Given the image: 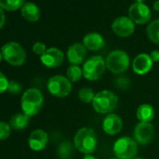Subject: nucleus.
Masks as SVG:
<instances>
[{
	"instance_id": "f3484780",
	"label": "nucleus",
	"mask_w": 159,
	"mask_h": 159,
	"mask_svg": "<svg viewBox=\"0 0 159 159\" xmlns=\"http://www.w3.org/2000/svg\"><path fill=\"white\" fill-rule=\"evenodd\" d=\"M82 43L84 45L87 51L98 52L105 46L106 41L101 34L98 32H90L84 37Z\"/></svg>"
},
{
	"instance_id": "6e6552de",
	"label": "nucleus",
	"mask_w": 159,
	"mask_h": 159,
	"mask_svg": "<svg viewBox=\"0 0 159 159\" xmlns=\"http://www.w3.org/2000/svg\"><path fill=\"white\" fill-rule=\"evenodd\" d=\"M112 150L119 159H133L138 152V143L133 138L124 136L114 141Z\"/></svg>"
},
{
	"instance_id": "b1692460",
	"label": "nucleus",
	"mask_w": 159,
	"mask_h": 159,
	"mask_svg": "<svg viewBox=\"0 0 159 159\" xmlns=\"http://www.w3.org/2000/svg\"><path fill=\"white\" fill-rule=\"evenodd\" d=\"M25 3V0H0V8L2 10L14 11L22 8Z\"/></svg>"
},
{
	"instance_id": "cd10ccee",
	"label": "nucleus",
	"mask_w": 159,
	"mask_h": 159,
	"mask_svg": "<svg viewBox=\"0 0 159 159\" xmlns=\"http://www.w3.org/2000/svg\"><path fill=\"white\" fill-rule=\"evenodd\" d=\"M47 47H46V45L43 43V42H40V41H38V42H36L34 45H33V47H32V51H33V52L35 53V54H37V55H39V56H41L46 51H47Z\"/></svg>"
},
{
	"instance_id": "f03ea898",
	"label": "nucleus",
	"mask_w": 159,
	"mask_h": 159,
	"mask_svg": "<svg viewBox=\"0 0 159 159\" xmlns=\"http://www.w3.org/2000/svg\"><path fill=\"white\" fill-rule=\"evenodd\" d=\"M44 104V96L42 92L35 87L25 90L21 98L22 111L32 117L37 115Z\"/></svg>"
},
{
	"instance_id": "393cba45",
	"label": "nucleus",
	"mask_w": 159,
	"mask_h": 159,
	"mask_svg": "<svg viewBox=\"0 0 159 159\" xmlns=\"http://www.w3.org/2000/svg\"><path fill=\"white\" fill-rule=\"evenodd\" d=\"M96 96L94 90L90 87H83L78 92V98L83 103L89 104L93 102V99Z\"/></svg>"
},
{
	"instance_id": "6ab92c4d",
	"label": "nucleus",
	"mask_w": 159,
	"mask_h": 159,
	"mask_svg": "<svg viewBox=\"0 0 159 159\" xmlns=\"http://www.w3.org/2000/svg\"><path fill=\"white\" fill-rule=\"evenodd\" d=\"M155 116V111L151 104H140L136 110V117L139 122L151 123Z\"/></svg>"
},
{
	"instance_id": "20e7f679",
	"label": "nucleus",
	"mask_w": 159,
	"mask_h": 159,
	"mask_svg": "<svg viewBox=\"0 0 159 159\" xmlns=\"http://www.w3.org/2000/svg\"><path fill=\"white\" fill-rule=\"evenodd\" d=\"M82 68L85 80L96 82L104 75L107 69L106 60L101 55H93L85 60Z\"/></svg>"
},
{
	"instance_id": "2eb2a0df",
	"label": "nucleus",
	"mask_w": 159,
	"mask_h": 159,
	"mask_svg": "<svg viewBox=\"0 0 159 159\" xmlns=\"http://www.w3.org/2000/svg\"><path fill=\"white\" fill-rule=\"evenodd\" d=\"M153 66L150 54L146 52H140L132 61V69L133 72L137 75L142 76L149 73Z\"/></svg>"
},
{
	"instance_id": "f257e3e1",
	"label": "nucleus",
	"mask_w": 159,
	"mask_h": 159,
	"mask_svg": "<svg viewBox=\"0 0 159 159\" xmlns=\"http://www.w3.org/2000/svg\"><path fill=\"white\" fill-rule=\"evenodd\" d=\"M73 145L80 152L93 154L98 147V137L96 131L91 127L80 128L74 135Z\"/></svg>"
},
{
	"instance_id": "aec40b11",
	"label": "nucleus",
	"mask_w": 159,
	"mask_h": 159,
	"mask_svg": "<svg viewBox=\"0 0 159 159\" xmlns=\"http://www.w3.org/2000/svg\"><path fill=\"white\" fill-rule=\"evenodd\" d=\"M30 120H31V117L22 111V112H18L12 115L9 124L12 130L22 131V130H25L28 126Z\"/></svg>"
},
{
	"instance_id": "c756f323",
	"label": "nucleus",
	"mask_w": 159,
	"mask_h": 159,
	"mask_svg": "<svg viewBox=\"0 0 159 159\" xmlns=\"http://www.w3.org/2000/svg\"><path fill=\"white\" fill-rule=\"evenodd\" d=\"M150 57L153 63H158L159 62V51L158 50H153L150 53Z\"/></svg>"
},
{
	"instance_id": "e433bc0d",
	"label": "nucleus",
	"mask_w": 159,
	"mask_h": 159,
	"mask_svg": "<svg viewBox=\"0 0 159 159\" xmlns=\"http://www.w3.org/2000/svg\"><path fill=\"white\" fill-rule=\"evenodd\" d=\"M110 159H119V158H117V157H111V158H110Z\"/></svg>"
},
{
	"instance_id": "2f4dec72",
	"label": "nucleus",
	"mask_w": 159,
	"mask_h": 159,
	"mask_svg": "<svg viewBox=\"0 0 159 159\" xmlns=\"http://www.w3.org/2000/svg\"><path fill=\"white\" fill-rule=\"evenodd\" d=\"M152 8L154 11H159V0H155V1L152 3Z\"/></svg>"
},
{
	"instance_id": "0eeeda50",
	"label": "nucleus",
	"mask_w": 159,
	"mask_h": 159,
	"mask_svg": "<svg viewBox=\"0 0 159 159\" xmlns=\"http://www.w3.org/2000/svg\"><path fill=\"white\" fill-rule=\"evenodd\" d=\"M3 59L11 66H20L25 63L26 52L21 44L15 41L6 43L1 48Z\"/></svg>"
},
{
	"instance_id": "a878e982",
	"label": "nucleus",
	"mask_w": 159,
	"mask_h": 159,
	"mask_svg": "<svg viewBox=\"0 0 159 159\" xmlns=\"http://www.w3.org/2000/svg\"><path fill=\"white\" fill-rule=\"evenodd\" d=\"M11 127L9 123L5 121H0V140L7 139L11 133Z\"/></svg>"
},
{
	"instance_id": "473e14b6",
	"label": "nucleus",
	"mask_w": 159,
	"mask_h": 159,
	"mask_svg": "<svg viewBox=\"0 0 159 159\" xmlns=\"http://www.w3.org/2000/svg\"><path fill=\"white\" fill-rule=\"evenodd\" d=\"M83 159H98V158L93 154H84Z\"/></svg>"
},
{
	"instance_id": "ddd939ff",
	"label": "nucleus",
	"mask_w": 159,
	"mask_h": 159,
	"mask_svg": "<svg viewBox=\"0 0 159 159\" xmlns=\"http://www.w3.org/2000/svg\"><path fill=\"white\" fill-rule=\"evenodd\" d=\"M66 56L70 65L80 66L86 60L87 49L81 42H74L67 48Z\"/></svg>"
},
{
	"instance_id": "9b49d317",
	"label": "nucleus",
	"mask_w": 159,
	"mask_h": 159,
	"mask_svg": "<svg viewBox=\"0 0 159 159\" xmlns=\"http://www.w3.org/2000/svg\"><path fill=\"white\" fill-rule=\"evenodd\" d=\"M136 29L135 23L128 16H119L111 23L112 32L120 38H128L134 34Z\"/></svg>"
},
{
	"instance_id": "1a4fd4ad",
	"label": "nucleus",
	"mask_w": 159,
	"mask_h": 159,
	"mask_svg": "<svg viewBox=\"0 0 159 159\" xmlns=\"http://www.w3.org/2000/svg\"><path fill=\"white\" fill-rule=\"evenodd\" d=\"M128 17L135 23V25H145L150 23L152 12L145 3L134 2L128 9Z\"/></svg>"
},
{
	"instance_id": "4468645a",
	"label": "nucleus",
	"mask_w": 159,
	"mask_h": 159,
	"mask_svg": "<svg viewBox=\"0 0 159 159\" xmlns=\"http://www.w3.org/2000/svg\"><path fill=\"white\" fill-rule=\"evenodd\" d=\"M49 141V135L43 129H35L33 130L28 137V146L31 150L35 152L43 151Z\"/></svg>"
},
{
	"instance_id": "f8f14e48",
	"label": "nucleus",
	"mask_w": 159,
	"mask_h": 159,
	"mask_svg": "<svg viewBox=\"0 0 159 159\" xmlns=\"http://www.w3.org/2000/svg\"><path fill=\"white\" fill-rule=\"evenodd\" d=\"M42 65L48 68H57L63 65L65 60V54L63 51L56 47L48 48L47 51L39 56Z\"/></svg>"
},
{
	"instance_id": "72a5a7b5",
	"label": "nucleus",
	"mask_w": 159,
	"mask_h": 159,
	"mask_svg": "<svg viewBox=\"0 0 159 159\" xmlns=\"http://www.w3.org/2000/svg\"><path fill=\"white\" fill-rule=\"evenodd\" d=\"M135 2H137V3H144L146 0H134Z\"/></svg>"
},
{
	"instance_id": "4be33fe9",
	"label": "nucleus",
	"mask_w": 159,
	"mask_h": 159,
	"mask_svg": "<svg viewBox=\"0 0 159 159\" xmlns=\"http://www.w3.org/2000/svg\"><path fill=\"white\" fill-rule=\"evenodd\" d=\"M74 145L69 140H65L57 148V156L59 159H70L73 154Z\"/></svg>"
},
{
	"instance_id": "7c9ffc66",
	"label": "nucleus",
	"mask_w": 159,
	"mask_h": 159,
	"mask_svg": "<svg viewBox=\"0 0 159 159\" xmlns=\"http://www.w3.org/2000/svg\"><path fill=\"white\" fill-rule=\"evenodd\" d=\"M5 22H6V16H5V13L3 11V10L0 8V29H1L4 25H5Z\"/></svg>"
},
{
	"instance_id": "f704fd0d",
	"label": "nucleus",
	"mask_w": 159,
	"mask_h": 159,
	"mask_svg": "<svg viewBox=\"0 0 159 159\" xmlns=\"http://www.w3.org/2000/svg\"><path fill=\"white\" fill-rule=\"evenodd\" d=\"M2 59H3V55H2L1 50H0V62H1V61H2Z\"/></svg>"
},
{
	"instance_id": "7ed1b4c3",
	"label": "nucleus",
	"mask_w": 159,
	"mask_h": 159,
	"mask_svg": "<svg viewBox=\"0 0 159 159\" xmlns=\"http://www.w3.org/2000/svg\"><path fill=\"white\" fill-rule=\"evenodd\" d=\"M119 103L118 97L110 90H102L96 94L92 107L97 113L99 114H110L112 113Z\"/></svg>"
},
{
	"instance_id": "412c9836",
	"label": "nucleus",
	"mask_w": 159,
	"mask_h": 159,
	"mask_svg": "<svg viewBox=\"0 0 159 159\" xmlns=\"http://www.w3.org/2000/svg\"><path fill=\"white\" fill-rule=\"evenodd\" d=\"M146 35L152 43L159 45V19L149 23L146 28Z\"/></svg>"
},
{
	"instance_id": "c9c22d12",
	"label": "nucleus",
	"mask_w": 159,
	"mask_h": 159,
	"mask_svg": "<svg viewBox=\"0 0 159 159\" xmlns=\"http://www.w3.org/2000/svg\"><path fill=\"white\" fill-rule=\"evenodd\" d=\"M133 159H143V158H140V157H135V158H133Z\"/></svg>"
},
{
	"instance_id": "c85d7f7f",
	"label": "nucleus",
	"mask_w": 159,
	"mask_h": 159,
	"mask_svg": "<svg viewBox=\"0 0 159 159\" xmlns=\"http://www.w3.org/2000/svg\"><path fill=\"white\" fill-rule=\"evenodd\" d=\"M9 84H10V81L8 80L7 76L0 71V94H3L6 91H8Z\"/></svg>"
},
{
	"instance_id": "39448f33",
	"label": "nucleus",
	"mask_w": 159,
	"mask_h": 159,
	"mask_svg": "<svg viewBox=\"0 0 159 159\" xmlns=\"http://www.w3.org/2000/svg\"><path fill=\"white\" fill-rule=\"evenodd\" d=\"M107 69L112 74L119 75L125 72L130 66V57L128 53L120 49L113 50L106 57Z\"/></svg>"
},
{
	"instance_id": "dca6fc26",
	"label": "nucleus",
	"mask_w": 159,
	"mask_h": 159,
	"mask_svg": "<svg viewBox=\"0 0 159 159\" xmlns=\"http://www.w3.org/2000/svg\"><path fill=\"white\" fill-rule=\"evenodd\" d=\"M102 129L109 136H115L123 129V120L116 113H110L105 116L102 122Z\"/></svg>"
},
{
	"instance_id": "bb28decb",
	"label": "nucleus",
	"mask_w": 159,
	"mask_h": 159,
	"mask_svg": "<svg viewBox=\"0 0 159 159\" xmlns=\"http://www.w3.org/2000/svg\"><path fill=\"white\" fill-rule=\"evenodd\" d=\"M23 90V86L22 84L17 82V81H10L9 86H8V92L11 95H19Z\"/></svg>"
},
{
	"instance_id": "9d476101",
	"label": "nucleus",
	"mask_w": 159,
	"mask_h": 159,
	"mask_svg": "<svg viewBox=\"0 0 159 159\" xmlns=\"http://www.w3.org/2000/svg\"><path fill=\"white\" fill-rule=\"evenodd\" d=\"M154 127L152 123L139 122L133 130V139L138 144L147 145L152 141L154 138Z\"/></svg>"
},
{
	"instance_id": "a211bd4d",
	"label": "nucleus",
	"mask_w": 159,
	"mask_h": 159,
	"mask_svg": "<svg viewBox=\"0 0 159 159\" xmlns=\"http://www.w3.org/2000/svg\"><path fill=\"white\" fill-rule=\"evenodd\" d=\"M22 16L28 22H38L40 18V10L39 8L32 2H26L21 8Z\"/></svg>"
},
{
	"instance_id": "5701e85b",
	"label": "nucleus",
	"mask_w": 159,
	"mask_h": 159,
	"mask_svg": "<svg viewBox=\"0 0 159 159\" xmlns=\"http://www.w3.org/2000/svg\"><path fill=\"white\" fill-rule=\"evenodd\" d=\"M66 77L69 80V81L73 83L79 82L84 77L83 74V68L80 66H75V65H70L66 71Z\"/></svg>"
},
{
	"instance_id": "423d86ee",
	"label": "nucleus",
	"mask_w": 159,
	"mask_h": 159,
	"mask_svg": "<svg viewBox=\"0 0 159 159\" xmlns=\"http://www.w3.org/2000/svg\"><path fill=\"white\" fill-rule=\"evenodd\" d=\"M72 83L64 75H54L48 80V92L54 98H65L72 92Z\"/></svg>"
}]
</instances>
